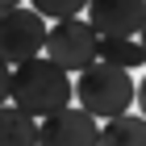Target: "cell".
I'll return each instance as SVG.
<instances>
[{
	"instance_id": "cell-13",
	"label": "cell",
	"mask_w": 146,
	"mask_h": 146,
	"mask_svg": "<svg viewBox=\"0 0 146 146\" xmlns=\"http://www.w3.org/2000/svg\"><path fill=\"white\" fill-rule=\"evenodd\" d=\"M13 4H21V0H0V9H13Z\"/></svg>"
},
{
	"instance_id": "cell-11",
	"label": "cell",
	"mask_w": 146,
	"mask_h": 146,
	"mask_svg": "<svg viewBox=\"0 0 146 146\" xmlns=\"http://www.w3.org/2000/svg\"><path fill=\"white\" fill-rule=\"evenodd\" d=\"M9 96H13V63L0 58V104H9Z\"/></svg>"
},
{
	"instance_id": "cell-10",
	"label": "cell",
	"mask_w": 146,
	"mask_h": 146,
	"mask_svg": "<svg viewBox=\"0 0 146 146\" xmlns=\"http://www.w3.org/2000/svg\"><path fill=\"white\" fill-rule=\"evenodd\" d=\"M29 9H38L42 17L63 21V17H79V13L88 9V0H29Z\"/></svg>"
},
{
	"instance_id": "cell-3",
	"label": "cell",
	"mask_w": 146,
	"mask_h": 146,
	"mask_svg": "<svg viewBox=\"0 0 146 146\" xmlns=\"http://www.w3.org/2000/svg\"><path fill=\"white\" fill-rule=\"evenodd\" d=\"M46 17L38 9H0V58L4 63H25V58H38L46 50Z\"/></svg>"
},
{
	"instance_id": "cell-1",
	"label": "cell",
	"mask_w": 146,
	"mask_h": 146,
	"mask_svg": "<svg viewBox=\"0 0 146 146\" xmlns=\"http://www.w3.org/2000/svg\"><path fill=\"white\" fill-rule=\"evenodd\" d=\"M75 96V84L67 79V71L54 58H25L13 67V96L9 100L17 109H25L29 117H50V113L67 109Z\"/></svg>"
},
{
	"instance_id": "cell-4",
	"label": "cell",
	"mask_w": 146,
	"mask_h": 146,
	"mask_svg": "<svg viewBox=\"0 0 146 146\" xmlns=\"http://www.w3.org/2000/svg\"><path fill=\"white\" fill-rule=\"evenodd\" d=\"M96 46H100V34L92 29V21L63 17L46 34V58H54L63 71H84L96 63Z\"/></svg>"
},
{
	"instance_id": "cell-9",
	"label": "cell",
	"mask_w": 146,
	"mask_h": 146,
	"mask_svg": "<svg viewBox=\"0 0 146 146\" xmlns=\"http://www.w3.org/2000/svg\"><path fill=\"white\" fill-rule=\"evenodd\" d=\"M96 63H113V67H125L134 71L146 63V50L138 38H100V46H96Z\"/></svg>"
},
{
	"instance_id": "cell-2",
	"label": "cell",
	"mask_w": 146,
	"mask_h": 146,
	"mask_svg": "<svg viewBox=\"0 0 146 146\" xmlns=\"http://www.w3.org/2000/svg\"><path fill=\"white\" fill-rule=\"evenodd\" d=\"M75 100H79V109H88L92 117L109 121V117L129 113V104L138 100V84L129 79L125 67L92 63V67H84L79 79H75Z\"/></svg>"
},
{
	"instance_id": "cell-8",
	"label": "cell",
	"mask_w": 146,
	"mask_h": 146,
	"mask_svg": "<svg viewBox=\"0 0 146 146\" xmlns=\"http://www.w3.org/2000/svg\"><path fill=\"white\" fill-rule=\"evenodd\" d=\"M100 146H146V117L121 113L100 125Z\"/></svg>"
},
{
	"instance_id": "cell-14",
	"label": "cell",
	"mask_w": 146,
	"mask_h": 146,
	"mask_svg": "<svg viewBox=\"0 0 146 146\" xmlns=\"http://www.w3.org/2000/svg\"><path fill=\"white\" fill-rule=\"evenodd\" d=\"M138 42H142V50H146V25H142V34H138Z\"/></svg>"
},
{
	"instance_id": "cell-12",
	"label": "cell",
	"mask_w": 146,
	"mask_h": 146,
	"mask_svg": "<svg viewBox=\"0 0 146 146\" xmlns=\"http://www.w3.org/2000/svg\"><path fill=\"white\" fill-rule=\"evenodd\" d=\"M138 109H142V117H146V75H142V84H138Z\"/></svg>"
},
{
	"instance_id": "cell-5",
	"label": "cell",
	"mask_w": 146,
	"mask_h": 146,
	"mask_svg": "<svg viewBox=\"0 0 146 146\" xmlns=\"http://www.w3.org/2000/svg\"><path fill=\"white\" fill-rule=\"evenodd\" d=\"M38 146H100V117L67 104L38 121Z\"/></svg>"
},
{
	"instance_id": "cell-7",
	"label": "cell",
	"mask_w": 146,
	"mask_h": 146,
	"mask_svg": "<svg viewBox=\"0 0 146 146\" xmlns=\"http://www.w3.org/2000/svg\"><path fill=\"white\" fill-rule=\"evenodd\" d=\"M0 146H38V117L17 104H0Z\"/></svg>"
},
{
	"instance_id": "cell-6",
	"label": "cell",
	"mask_w": 146,
	"mask_h": 146,
	"mask_svg": "<svg viewBox=\"0 0 146 146\" xmlns=\"http://www.w3.org/2000/svg\"><path fill=\"white\" fill-rule=\"evenodd\" d=\"M88 21L100 38H138L146 25V0H88Z\"/></svg>"
}]
</instances>
